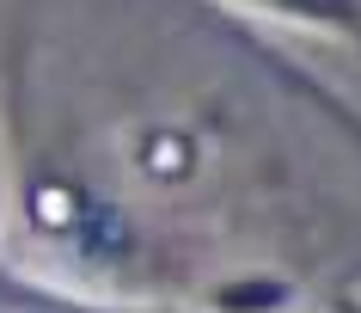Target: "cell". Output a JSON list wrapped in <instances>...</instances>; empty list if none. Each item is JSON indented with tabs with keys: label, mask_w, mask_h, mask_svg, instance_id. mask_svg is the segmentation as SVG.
I'll return each mask as SVG.
<instances>
[{
	"label": "cell",
	"mask_w": 361,
	"mask_h": 313,
	"mask_svg": "<svg viewBox=\"0 0 361 313\" xmlns=\"http://www.w3.org/2000/svg\"><path fill=\"white\" fill-rule=\"evenodd\" d=\"M276 19L319 25V31H361V0H251Z\"/></svg>",
	"instance_id": "cell-1"
}]
</instances>
